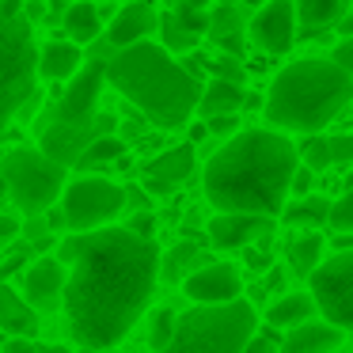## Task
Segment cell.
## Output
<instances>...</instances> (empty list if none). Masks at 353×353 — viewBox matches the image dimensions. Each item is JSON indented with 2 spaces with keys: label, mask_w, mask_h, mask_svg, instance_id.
I'll use <instances>...</instances> for the list:
<instances>
[{
  "label": "cell",
  "mask_w": 353,
  "mask_h": 353,
  "mask_svg": "<svg viewBox=\"0 0 353 353\" xmlns=\"http://www.w3.org/2000/svg\"><path fill=\"white\" fill-rule=\"evenodd\" d=\"M160 31H163V46H168L171 54H190L201 34H209V12L179 0L175 12L160 16Z\"/></svg>",
  "instance_id": "e0dca14e"
},
{
  "label": "cell",
  "mask_w": 353,
  "mask_h": 353,
  "mask_svg": "<svg viewBox=\"0 0 353 353\" xmlns=\"http://www.w3.org/2000/svg\"><path fill=\"white\" fill-rule=\"evenodd\" d=\"M281 338H277V327H266V330H254L251 342L243 345V353H277Z\"/></svg>",
  "instance_id": "836d02e7"
},
{
  "label": "cell",
  "mask_w": 353,
  "mask_h": 353,
  "mask_svg": "<svg viewBox=\"0 0 353 353\" xmlns=\"http://www.w3.org/2000/svg\"><path fill=\"white\" fill-rule=\"evenodd\" d=\"M323 236L319 232H304L300 239H292L289 243V262H292V270H296L300 277H312V270L323 262Z\"/></svg>",
  "instance_id": "f1b7e54d"
},
{
  "label": "cell",
  "mask_w": 353,
  "mask_h": 353,
  "mask_svg": "<svg viewBox=\"0 0 353 353\" xmlns=\"http://www.w3.org/2000/svg\"><path fill=\"white\" fill-rule=\"evenodd\" d=\"M39 42L31 19L0 12V133L39 110Z\"/></svg>",
  "instance_id": "5b68a950"
},
{
  "label": "cell",
  "mask_w": 353,
  "mask_h": 353,
  "mask_svg": "<svg viewBox=\"0 0 353 353\" xmlns=\"http://www.w3.org/2000/svg\"><path fill=\"white\" fill-rule=\"evenodd\" d=\"M183 292L194 304H228V300H239L243 277H239V270L232 262H205L194 274H186Z\"/></svg>",
  "instance_id": "8fae6325"
},
{
  "label": "cell",
  "mask_w": 353,
  "mask_h": 353,
  "mask_svg": "<svg viewBox=\"0 0 353 353\" xmlns=\"http://www.w3.org/2000/svg\"><path fill=\"white\" fill-rule=\"evenodd\" d=\"M239 4H251V8H262V4H266V0H239Z\"/></svg>",
  "instance_id": "f907efd6"
},
{
  "label": "cell",
  "mask_w": 353,
  "mask_h": 353,
  "mask_svg": "<svg viewBox=\"0 0 353 353\" xmlns=\"http://www.w3.org/2000/svg\"><path fill=\"white\" fill-rule=\"evenodd\" d=\"M57 259L65 262V315L80 350H114L133 323L145 315L160 281L156 239L130 228L72 232L61 239Z\"/></svg>",
  "instance_id": "6da1fadb"
},
{
  "label": "cell",
  "mask_w": 353,
  "mask_h": 353,
  "mask_svg": "<svg viewBox=\"0 0 353 353\" xmlns=\"http://www.w3.org/2000/svg\"><path fill=\"white\" fill-rule=\"evenodd\" d=\"M330 228L334 232H353V190H345L342 198L330 201Z\"/></svg>",
  "instance_id": "d6a6232c"
},
{
  "label": "cell",
  "mask_w": 353,
  "mask_h": 353,
  "mask_svg": "<svg viewBox=\"0 0 353 353\" xmlns=\"http://www.w3.org/2000/svg\"><path fill=\"white\" fill-rule=\"evenodd\" d=\"M0 201H8V179H4V171H0Z\"/></svg>",
  "instance_id": "7dc6e473"
},
{
  "label": "cell",
  "mask_w": 353,
  "mask_h": 353,
  "mask_svg": "<svg viewBox=\"0 0 353 353\" xmlns=\"http://www.w3.org/2000/svg\"><path fill=\"white\" fill-rule=\"evenodd\" d=\"M156 31H160V8L152 0H125L107 23V42L114 50H125L137 46V42H148Z\"/></svg>",
  "instance_id": "5bb4252c"
},
{
  "label": "cell",
  "mask_w": 353,
  "mask_h": 353,
  "mask_svg": "<svg viewBox=\"0 0 353 353\" xmlns=\"http://www.w3.org/2000/svg\"><path fill=\"white\" fill-rule=\"evenodd\" d=\"M315 312H319V307H315V296H312V292H285L281 300H274V304L266 307V327L289 330V327L307 323Z\"/></svg>",
  "instance_id": "7402d4cb"
},
{
  "label": "cell",
  "mask_w": 353,
  "mask_h": 353,
  "mask_svg": "<svg viewBox=\"0 0 353 353\" xmlns=\"http://www.w3.org/2000/svg\"><path fill=\"white\" fill-rule=\"evenodd\" d=\"M338 34H345V39H353V16H342V19H338Z\"/></svg>",
  "instance_id": "f6af8a7d"
},
{
  "label": "cell",
  "mask_w": 353,
  "mask_h": 353,
  "mask_svg": "<svg viewBox=\"0 0 353 353\" xmlns=\"http://www.w3.org/2000/svg\"><path fill=\"white\" fill-rule=\"evenodd\" d=\"M342 334L334 323H300V327H289V334L281 338L277 353H334L342 345Z\"/></svg>",
  "instance_id": "d6986e66"
},
{
  "label": "cell",
  "mask_w": 353,
  "mask_h": 353,
  "mask_svg": "<svg viewBox=\"0 0 353 353\" xmlns=\"http://www.w3.org/2000/svg\"><path fill=\"white\" fill-rule=\"evenodd\" d=\"M330 61L342 65V69L350 72V80H353V39H342V42H338L334 54H330Z\"/></svg>",
  "instance_id": "f35d334b"
},
{
  "label": "cell",
  "mask_w": 353,
  "mask_h": 353,
  "mask_svg": "<svg viewBox=\"0 0 353 353\" xmlns=\"http://www.w3.org/2000/svg\"><path fill=\"white\" fill-rule=\"evenodd\" d=\"M194 145L186 141V145H175V148H163L160 156H152V160L145 163V171H141V183H145L148 194H171L179 190V186L186 183V179L194 175Z\"/></svg>",
  "instance_id": "2e32d148"
},
{
  "label": "cell",
  "mask_w": 353,
  "mask_h": 353,
  "mask_svg": "<svg viewBox=\"0 0 353 353\" xmlns=\"http://www.w3.org/2000/svg\"><path fill=\"white\" fill-rule=\"evenodd\" d=\"M107 84L122 99H130L156 130H183L190 125L201 103V84L168 46L160 42H137V46L114 50L107 57Z\"/></svg>",
  "instance_id": "3957f363"
},
{
  "label": "cell",
  "mask_w": 353,
  "mask_h": 353,
  "mask_svg": "<svg viewBox=\"0 0 353 353\" xmlns=\"http://www.w3.org/2000/svg\"><path fill=\"white\" fill-rule=\"evenodd\" d=\"M247 99V84H232V80H209L205 92H201V118H213V114H239Z\"/></svg>",
  "instance_id": "603a6c76"
},
{
  "label": "cell",
  "mask_w": 353,
  "mask_h": 353,
  "mask_svg": "<svg viewBox=\"0 0 353 353\" xmlns=\"http://www.w3.org/2000/svg\"><path fill=\"white\" fill-rule=\"evenodd\" d=\"M205 125H209L213 137H236L239 133V114H213V118H205Z\"/></svg>",
  "instance_id": "d590c367"
},
{
  "label": "cell",
  "mask_w": 353,
  "mask_h": 353,
  "mask_svg": "<svg viewBox=\"0 0 353 353\" xmlns=\"http://www.w3.org/2000/svg\"><path fill=\"white\" fill-rule=\"evenodd\" d=\"M125 156V141L114 137V133H103V137H95L92 145L80 152L77 168L80 171H95V168H107V163H118Z\"/></svg>",
  "instance_id": "83f0119b"
},
{
  "label": "cell",
  "mask_w": 353,
  "mask_h": 353,
  "mask_svg": "<svg viewBox=\"0 0 353 353\" xmlns=\"http://www.w3.org/2000/svg\"><path fill=\"white\" fill-rule=\"evenodd\" d=\"M345 190H353V168L345 171Z\"/></svg>",
  "instance_id": "c3c4849f"
},
{
  "label": "cell",
  "mask_w": 353,
  "mask_h": 353,
  "mask_svg": "<svg viewBox=\"0 0 353 353\" xmlns=\"http://www.w3.org/2000/svg\"><path fill=\"white\" fill-rule=\"evenodd\" d=\"M281 216H285V224H296V228H319V224L330 221V198L304 194V198H296Z\"/></svg>",
  "instance_id": "4316f807"
},
{
  "label": "cell",
  "mask_w": 353,
  "mask_h": 353,
  "mask_svg": "<svg viewBox=\"0 0 353 353\" xmlns=\"http://www.w3.org/2000/svg\"><path fill=\"white\" fill-rule=\"evenodd\" d=\"M103 84H107V61L84 65V69L69 80V88H65L57 118H61V122H88V118H95Z\"/></svg>",
  "instance_id": "4fadbf2b"
},
{
  "label": "cell",
  "mask_w": 353,
  "mask_h": 353,
  "mask_svg": "<svg viewBox=\"0 0 353 353\" xmlns=\"http://www.w3.org/2000/svg\"><path fill=\"white\" fill-rule=\"evenodd\" d=\"M80 69H84V46H77L72 39H54L46 46H39V77L42 80L69 84Z\"/></svg>",
  "instance_id": "ac0fdd59"
},
{
  "label": "cell",
  "mask_w": 353,
  "mask_h": 353,
  "mask_svg": "<svg viewBox=\"0 0 353 353\" xmlns=\"http://www.w3.org/2000/svg\"><path fill=\"white\" fill-rule=\"evenodd\" d=\"M296 152H300V163H304V168H312L315 175H319V171H327V168H334V160H330V137L307 133V137L296 145Z\"/></svg>",
  "instance_id": "f546056e"
},
{
  "label": "cell",
  "mask_w": 353,
  "mask_h": 353,
  "mask_svg": "<svg viewBox=\"0 0 353 353\" xmlns=\"http://www.w3.org/2000/svg\"><path fill=\"white\" fill-rule=\"evenodd\" d=\"M342 0H296V39H315V34L323 31V27L338 23L342 19Z\"/></svg>",
  "instance_id": "cb8c5ba5"
},
{
  "label": "cell",
  "mask_w": 353,
  "mask_h": 353,
  "mask_svg": "<svg viewBox=\"0 0 353 353\" xmlns=\"http://www.w3.org/2000/svg\"><path fill=\"white\" fill-rule=\"evenodd\" d=\"M122 209H125V186L110 183L103 175H80L61 194V213L69 232L107 228Z\"/></svg>",
  "instance_id": "ba28073f"
},
{
  "label": "cell",
  "mask_w": 353,
  "mask_h": 353,
  "mask_svg": "<svg viewBox=\"0 0 353 353\" xmlns=\"http://www.w3.org/2000/svg\"><path fill=\"white\" fill-rule=\"evenodd\" d=\"M330 160L338 168H353V133H334L330 137Z\"/></svg>",
  "instance_id": "e575fe53"
},
{
  "label": "cell",
  "mask_w": 353,
  "mask_h": 353,
  "mask_svg": "<svg viewBox=\"0 0 353 353\" xmlns=\"http://www.w3.org/2000/svg\"><path fill=\"white\" fill-rule=\"evenodd\" d=\"M209 137V125L205 122H194L190 125V145H198V141H205Z\"/></svg>",
  "instance_id": "ee69618b"
},
{
  "label": "cell",
  "mask_w": 353,
  "mask_h": 353,
  "mask_svg": "<svg viewBox=\"0 0 353 353\" xmlns=\"http://www.w3.org/2000/svg\"><path fill=\"white\" fill-rule=\"evenodd\" d=\"M65 277H69V270H65L61 259H50V254L34 259L31 266L23 270V296H27V304H31L34 312H42V315L57 312L61 300H65Z\"/></svg>",
  "instance_id": "7c38bea8"
},
{
  "label": "cell",
  "mask_w": 353,
  "mask_h": 353,
  "mask_svg": "<svg viewBox=\"0 0 353 353\" xmlns=\"http://www.w3.org/2000/svg\"><path fill=\"white\" fill-rule=\"evenodd\" d=\"M312 296L323 319L353 334V251H334L312 270Z\"/></svg>",
  "instance_id": "9c48e42d"
},
{
  "label": "cell",
  "mask_w": 353,
  "mask_h": 353,
  "mask_svg": "<svg viewBox=\"0 0 353 353\" xmlns=\"http://www.w3.org/2000/svg\"><path fill=\"white\" fill-rule=\"evenodd\" d=\"M0 171L8 179V201L23 216H42L69 186V168L46 156L42 148H12L0 156Z\"/></svg>",
  "instance_id": "52a82bcc"
},
{
  "label": "cell",
  "mask_w": 353,
  "mask_h": 353,
  "mask_svg": "<svg viewBox=\"0 0 353 353\" xmlns=\"http://www.w3.org/2000/svg\"><path fill=\"white\" fill-rule=\"evenodd\" d=\"M270 251H251V247H247V266L254 270V274H262V270H270Z\"/></svg>",
  "instance_id": "b9f144b4"
},
{
  "label": "cell",
  "mask_w": 353,
  "mask_h": 353,
  "mask_svg": "<svg viewBox=\"0 0 353 353\" xmlns=\"http://www.w3.org/2000/svg\"><path fill=\"white\" fill-rule=\"evenodd\" d=\"M95 4H110V0H95Z\"/></svg>",
  "instance_id": "f5cc1de1"
},
{
  "label": "cell",
  "mask_w": 353,
  "mask_h": 353,
  "mask_svg": "<svg viewBox=\"0 0 353 353\" xmlns=\"http://www.w3.org/2000/svg\"><path fill=\"white\" fill-rule=\"evenodd\" d=\"M186 4H194V8H209V0H186Z\"/></svg>",
  "instance_id": "681fc988"
},
{
  "label": "cell",
  "mask_w": 353,
  "mask_h": 353,
  "mask_svg": "<svg viewBox=\"0 0 353 353\" xmlns=\"http://www.w3.org/2000/svg\"><path fill=\"white\" fill-rule=\"evenodd\" d=\"M209 77L232 80V84H247V65L236 54H216V57H209Z\"/></svg>",
  "instance_id": "1f68e13d"
},
{
  "label": "cell",
  "mask_w": 353,
  "mask_h": 353,
  "mask_svg": "<svg viewBox=\"0 0 353 353\" xmlns=\"http://www.w3.org/2000/svg\"><path fill=\"white\" fill-rule=\"evenodd\" d=\"M205 262H213L205 251H198L194 243H179V247H171L168 254L160 259V277L163 281H186V274H194L198 266H205Z\"/></svg>",
  "instance_id": "d4e9b609"
},
{
  "label": "cell",
  "mask_w": 353,
  "mask_h": 353,
  "mask_svg": "<svg viewBox=\"0 0 353 353\" xmlns=\"http://www.w3.org/2000/svg\"><path fill=\"white\" fill-rule=\"evenodd\" d=\"M296 0H266L251 19V42L270 57H281L296 42Z\"/></svg>",
  "instance_id": "30bf717a"
},
{
  "label": "cell",
  "mask_w": 353,
  "mask_h": 353,
  "mask_svg": "<svg viewBox=\"0 0 353 353\" xmlns=\"http://www.w3.org/2000/svg\"><path fill=\"white\" fill-rule=\"evenodd\" d=\"M0 330L8 338H34L39 334V312L8 281H0Z\"/></svg>",
  "instance_id": "ffe728a7"
},
{
  "label": "cell",
  "mask_w": 353,
  "mask_h": 353,
  "mask_svg": "<svg viewBox=\"0 0 353 353\" xmlns=\"http://www.w3.org/2000/svg\"><path fill=\"white\" fill-rule=\"evenodd\" d=\"M353 103V80L330 57H300L285 65L266 92V122L281 133H323Z\"/></svg>",
  "instance_id": "277c9868"
},
{
  "label": "cell",
  "mask_w": 353,
  "mask_h": 353,
  "mask_svg": "<svg viewBox=\"0 0 353 353\" xmlns=\"http://www.w3.org/2000/svg\"><path fill=\"white\" fill-rule=\"evenodd\" d=\"M80 353H118V350H80Z\"/></svg>",
  "instance_id": "816d5d0a"
},
{
  "label": "cell",
  "mask_w": 353,
  "mask_h": 353,
  "mask_svg": "<svg viewBox=\"0 0 353 353\" xmlns=\"http://www.w3.org/2000/svg\"><path fill=\"white\" fill-rule=\"evenodd\" d=\"M103 12L95 0H72L65 8V39H72L77 46H92L95 39H103Z\"/></svg>",
  "instance_id": "44dd1931"
},
{
  "label": "cell",
  "mask_w": 353,
  "mask_h": 353,
  "mask_svg": "<svg viewBox=\"0 0 353 353\" xmlns=\"http://www.w3.org/2000/svg\"><path fill=\"white\" fill-rule=\"evenodd\" d=\"M312 183H315V171L300 163V168L292 171V186H289V194H296V198H304V194H312Z\"/></svg>",
  "instance_id": "8d00e7d4"
},
{
  "label": "cell",
  "mask_w": 353,
  "mask_h": 353,
  "mask_svg": "<svg viewBox=\"0 0 353 353\" xmlns=\"http://www.w3.org/2000/svg\"><path fill=\"white\" fill-rule=\"evenodd\" d=\"M300 152L281 130H239L201 171L205 198L216 213L281 216Z\"/></svg>",
  "instance_id": "7a4b0ae2"
},
{
  "label": "cell",
  "mask_w": 353,
  "mask_h": 353,
  "mask_svg": "<svg viewBox=\"0 0 353 353\" xmlns=\"http://www.w3.org/2000/svg\"><path fill=\"white\" fill-rule=\"evenodd\" d=\"M334 251H353V232H334Z\"/></svg>",
  "instance_id": "7bdbcfd3"
},
{
  "label": "cell",
  "mask_w": 353,
  "mask_h": 353,
  "mask_svg": "<svg viewBox=\"0 0 353 353\" xmlns=\"http://www.w3.org/2000/svg\"><path fill=\"white\" fill-rule=\"evenodd\" d=\"M274 232V216H259V213H216L209 221L205 236L213 247L221 251H239V247H251L254 239L270 236Z\"/></svg>",
  "instance_id": "9a60e30c"
},
{
  "label": "cell",
  "mask_w": 353,
  "mask_h": 353,
  "mask_svg": "<svg viewBox=\"0 0 353 353\" xmlns=\"http://www.w3.org/2000/svg\"><path fill=\"white\" fill-rule=\"evenodd\" d=\"M39 353H72V350H69V345H57L54 342V345H39Z\"/></svg>",
  "instance_id": "bcb514c9"
},
{
  "label": "cell",
  "mask_w": 353,
  "mask_h": 353,
  "mask_svg": "<svg viewBox=\"0 0 353 353\" xmlns=\"http://www.w3.org/2000/svg\"><path fill=\"white\" fill-rule=\"evenodd\" d=\"M243 27H239V16L236 8H216L209 12V39L221 46V54H236L243 57Z\"/></svg>",
  "instance_id": "484cf974"
},
{
  "label": "cell",
  "mask_w": 353,
  "mask_h": 353,
  "mask_svg": "<svg viewBox=\"0 0 353 353\" xmlns=\"http://www.w3.org/2000/svg\"><path fill=\"white\" fill-rule=\"evenodd\" d=\"M0 353H39V342L34 338H8L0 345Z\"/></svg>",
  "instance_id": "60d3db41"
},
{
  "label": "cell",
  "mask_w": 353,
  "mask_h": 353,
  "mask_svg": "<svg viewBox=\"0 0 353 353\" xmlns=\"http://www.w3.org/2000/svg\"><path fill=\"white\" fill-rule=\"evenodd\" d=\"M130 232H137V236H148L152 239V232H156V216L148 213V209H141V213H133L130 216V224H125Z\"/></svg>",
  "instance_id": "74e56055"
},
{
  "label": "cell",
  "mask_w": 353,
  "mask_h": 353,
  "mask_svg": "<svg viewBox=\"0 0 353 353\" xmlns=\"http://www.w3.org/2000/svg\"><path fill=\"white\" fill-rule=\"evenodd\" d=\"M175 323H179V315L171 312V307H156V312H152V327H148V345H152V353H160L163 345L171 342Z\"/></svg>",
  "instance_id": "4dcf8cb0"
},
{
  "label": "cell",
  "mask_w": 353,
  "mask_h": 353,
  "mask_svg": "<svg viewBox=\"0 0 353 353\" xmlns=\"http://www.w3.org/2000/svg\"><path fill=\"white\" fill-rule=\"evenodd\" d=\"M254 330L259 315L243 296L228 304H198L179 315L175 334L160 353H243Z\"/></svg>",
  "instance_id": "8992f818"
},
{
  "label": "cell",
  "mask_w": 353,
  "mask_h": 353,
  "mask_svg": "<svg viewBox=\"0 0 353 353\" xmlns=\"http://www.w3.org/2000/svg\"><path fill=\"white\" fill-rule=\"evenodd\" d=\"M16 236H19V216H12V213H0V247H8Z\"/></svg>",
  "instance_id": "ab89813d"
}]
</instances>
